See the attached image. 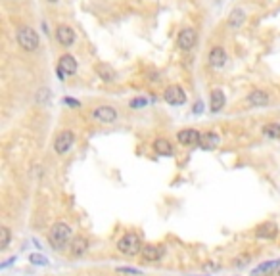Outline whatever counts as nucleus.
Instances as JSON below:
<instances>
[{"mask_svg": "<svg viewBox=\"0 0 280 276\" xmlns=\"http://www.w3.org/2000/svg\"><path fill=\"white\" fill-rule=\"evenodd\" d=\"M256 236L261 240H273L279 236V225L277 223H271V221H267V223H263V225H259L256 228Z\"/></svg>", "mask_w": 280, "mask_h": 276, "instance_id": "obj_11", "label": "nucleus"}, {"mask_svg": "<svg viewBox=\"0 0 280 276\" xmlns=\"http://www.w3.org/2000/svg\"><path fill=\"white\" fill-rule=\"evenodd\" d=\"M207 62L211 67H215V69H221L225 63H227V52L223 50L221 46H213L211 50H209V56H207Z\"/></svg>", "mask_w": 280, "mask_h": 276, "instance_id": "obj_12", "label": "nucleus"}, {"mask_svg": "<svg viewBox=\"0 0 280 276\" xmlns=\"http://www.w3.org/2000/svg\"><path fill=\"white\" fill-rule=\"evenodd\" d=\"M144 104H146V100H142V98H140V100H133V102H131V106H133L134 110H136L138 106H144Z\"/></svg>", "mask_w": 280, "mask_h": 276, "instance_id": "obj_24", "label": "nucleus"}, {"mask_svg": "<svg viewBox=\"0 0 280 276\" xmlns=\"http://www.w3.org/2000/svg\"><path fill=\"white\" fill-rule=\"evenodd\" d=\"M154 150L159 155H173V144H171L167 138H158L154 142Z\"/></svg>", "mask_w": 280, "mask_h": 276, "instance_id": "obj_19", "label": "nucleus"}, {"mask_svg": "<svg viewBox=\"0 0 280 276\" xmlns=\"http://www.w3.org/2000/svg\"><path fill=\"white\" fill-rule=\"evenodd\" d=\"M88 248H90L88 238L79 234V236H75V238L71 240V244H69V253H71V257H83L86 251H88Z\"/></svg>", "mask_w": 280, "mask_h": 276, "instance_id": "obj_10", "label": "nucleus"}, {"mask_svg": "<svg viewBox=\"0 0 280 276\" xmlns=\"http://www.w3.org/2000/svg\"><path fill=\"white\" fill-rule=\"evenodd\" d=\"M163 100L167 102L169 106H183L184 102H186V92L179 85H171L163 92Z\"/></svg>", "mask_w": 280, "mask_h": 276, "instance_id": "obj_6", "label": "nucleus"}, {"mask_svg": "<svg viewBox=\"0 0 280 276\" xmlns=\"http://www.w3.org/2000/svg\"><path fill=\"white\" fill-rule=\"evenodd\" d=\"M73 144H75L73 131H61L60 135L56 137V140H54V151L58 155H63V153H67V151L73 148Z\"/></svg>", "mask_w": 280, "mask_h": 276, "instance_id": "obj_4", "label": "nucleus"}, {"mask_svg": "<svg viewBox=\"0 0 280 276\" xmlns=\"http://www.w3.org/2000/svg\"><path fill=\"white\" fill-rule=\"evenodd\" d=\"M246 104L252 108H263L269 104V94L265 90H252L246 98Z\"/></svg>", "mask_w": 280, "mask_h": 276, "instance_id": "obj_15", "label": "nucleus"}, {"mask_svg": "<svg viewBox=\"0 0 280 276\" xmlns=\"http://www.w3.org/2000/svg\"><path fill=\"white\" fill-rule=\"evenodd\" d=\"M56 38L61 46H73L75 42V31L67 25H60L56 29Z\"/></svg>", "mask_w": 280, "mask_h": 276, "instance_id": "obj_14", "label": "nucleus"}, {"mask_svg": "<svg viewBox=\"0 0 280 276\" xmlns=\"http://www.w3.org/2000/svg\"><path fill=\"white\" fill-rule=\"evenodd\" d=\"M211 112L213 113H217V112H221L223 108H225V94H223V90H213L211 92Z\"/></svg>", "mask_w": 280, "mask_h": 276, "instance_id": "obj_20", "label": "nucleus"}, {"mask_svg": "<svg viewBox=\"0 0 280 276\" xmlns=\"http://www.w3.org/2000/svg\"><path fill=\"white\" fill-rule=\"evenodd\" d=\"M119 273H123V275H138V271H134V269H119Z\"/></svg>", "mask_w": 280, "mask_h": 276, "instance_id": "obj_23", "label": "nucleus"}, {"mask_svg": "<svg viewBox=\"0 0 280 276\" xmlns=\"http://www.w3.org/2000/svg\"><path fill=\"white\" fill-rule=\"evenodd\" d=\"M221 138L217 133H213V131H207V133H202V138H200V148L202 150H215L217 146H219Z\"/></svg>", "mask_w": 280, "mask_h": 276, "instance_id": "obj_16", "label": "nucleus"}, {"mask_svg": "<svg viewBox=\"0 0 280 276\" xmlns=\"http://www.w3.org/2000/svg\"><path fill=\"white\" fill-rule=\"evenodd\" d=\"M96 75L100 77L102 81H106V83L115 81V71H113V67H110L108 63H98L96 65Z\"/></svg>", "mask_w": 280, "mask_h": 276, "instance_id": "obj_18", "label": "nucleus"}, {"mask_svg": "<svg viewBox=\"0 0 280 276\" xmlns=\"http://www.w3.org/2000/svg\"><path fill=\"white\" fill-rule=\"evenodd\" d=\"M140 257L146 261V263H158L165 257V248L159 246V244H146L142 251H140Z\"/></svg>", "mask_w": 280, "mask_h": 276, "instance_id": "obj_5", "label": "nucleus"}, {"mask_svg": "<svg viewBox=\"0 0 280 276\" xmlns=\"http://www.w3.org/2000/svg\"><path fill=\"white\" fill-rule=\"evenodd\" d=\"M196 40H198L196 31L192 27H186V29H183V31L179 33V37H177V46H179L181 50L188 52L196 46Z\"/></svg>", "mask_w": 280, "mask_h": 276, "instance_id": "obj_7", "label": "nucleus"}, {"mask_svg": "<svg viewBox=\"0 0 280 276\" xmlns=\"http://www.w3.org/2000/svg\"><path fill=\"white\" fill-rule=\"evenodd\" d=\"M263 137L265 138H271V140H277L280 138V123H267V125L263 127Z\"/></svg>", "mask_w": 280, "mask_h": 276, "instance_id": "obj_21", "label": "nucleus"}, {"mask_svg": "<svg viewBox=\"0 0 280 276\" xmlns=\"http://www.w3.org/2000/svg\"><path fill=\"white\" fill-rule=\"evenodd\" d=\"M142 248H144V244H142V240H140V236L136 232H127L117 242V251L123 253V255H127V257L138 255L142 251Z\"/></svg>", "mask_w": 280, "mask_h": 276, "instance_id": "obj_2", "label": "nucleus"}, {"mask_svg": "<svg viewBox=\"0 0 280 276\" xmlns=\"http://www.w3.org/2000/svg\"><path fill=\"white\" fill-rule=\"evenodd\" d=\"M246 10H242V8H234L231 12V15H229V27L231 29H240V27L244 25V21H246Z\"/></svg>", "mask_w": 280, "mask_h": 276, "instance_id": "obj_17", "label": "nucleus"}, {"mask_svg": "<svg viewBox=\"0 0 280 276\" xmlns=\"http://www.w3.org/2000/svg\"><path fill=\"white\" fill-rule=\"evenodd\" d=\"M17 44L27 52H35L40 44L37 31L33 27H19L17 29Z\"/></svg>", "mask_w": 280, "mask_h": 276, "instance_id": "obj_3", "label": "nucleus"}, {"mask_svg": "<svg viewBox=\"0 0 280 276\" xmlns=\"http://www.w3.org/2000/svg\"><path fill=\"white\" fill-rule=\"evenodd\" d=\"M50 4H56V2H58V0H48Z\"/></svg>", "mask_w": 280, "mask_h": 276, "instance_id": "obj_26", "label": "nucleus"}, {"mask_svg": "<svg viewBox=\"0 0 280 276\" xmlns=\"http://www.w3.org/2000/svg\"><path fill=\"white\" fill-rule=\"evenodd\" d=\"M202 112V102H200V104H196L194 106V113H200Z\"/></svg>", "mask_w": 280, "mask_h": 276, "instance_id": "obj_25", "label": "nucleus"}, {"mask_svg": "<svg viewBox=\"0 0 280 276\" xmlns=\"http://www.w3.org/2000/svg\"><path fill=\"white\" fill-rule=\"evenodd\" d=\"M75 71H77V60L71 54H63L58 60V77L63 81L67 75H73Z\"/></svg>", "mask_w": 280, "mask_h": 276, "instance_id": "obj_8", "label": "nucleus"}, {"mask_svg": "<svg viewBox=\"0 0 280 276\" xmlns=\"http://www.w3.org/2000/svg\"><path fill=\"white\" fill-rule=\"evenodd\" d=\"M10 240H12V234H10V228L8 226H2L0 228V250H8L10 246Z\"/></svg>", "mask_w": 280, "mask_h": 276, "instance_id": "obj_22", "label": "nucleus"}, {"mask_svg": "<svg viewBox=\"0 0 280 276\" xmlns=\"http://www.w3.org/2000/svg\"><path fill=\"white\" fill-rule=\"evenodd\" d=\"M200 138L202 135L196 131V129H184L177 135V140L183 144V146H194V144H200Z\"/></svg>", "mask_w": 280, "mask_h": 276, "instance_id": "obj_13", "label": "nucleus"}, {"mask_svg": "<svg viewBox=\"0 0 280 276\" xmlns=\"http://www.w3.org/2000/svg\"><path fill=\"white\" fill-rule=\"evenodd\" d=\"M71 240H73V230H71V226L67 225V223L58 221V223H54V225L50 226L48 242L56 251H63L65 248H69Z\"/></svg>", "mask_w": 280, "mask_h": 276, "instance_id": "obj_1", "label": "nucleus"}, {"mask_svg": "<svg viewBox=\"0 0 280 276\" xmlns=\"http://www.w3.org/2000/svg\"><path fill=\"white\" fill-rule=\"evenodd\" d=\"M92 117H94L96 121H100V123L110 125V123H115V121H117V110L111 108V106H98L96 110L92 112Z\"/></svg>", "mask_w": 280, "mask_h": 276, "instance_id": "obj_9", "label": "nucleus"}]
</instances>
